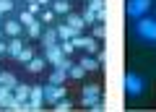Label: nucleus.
Listing matches in <instances>:
<instances>
[{
  "instance_id": "39448f33",
  "label": "nucleus",
  "mask_w": 156,
  "mask_h": 112,
  "mask_svg": "<svg viewBox=\"0 0 156 112\" xmlns=\"http://www.w3.org/2000/svg\"><path fill=\"white\" fill-rule=\"evenodd\" d=\"M42 102H44V86H31V99H29L31 112L42 110Z\"/></svg>"
},
{
  "instance_id": "dca6fc26",
  "label": "nucleus",
  "mask_w": 156,
  "mask_h": 112,
  "mask_svg": "<svg viewBox=\"0 0 156 112\" xmlns=\"http://www.w3.org/2000/svg\"><path fill=\"white\" fill-rule=\"evenodd\" d=\"M52 8H55V13H70V3L68 0H52Z\"/></svg>"
},
{
  "instance_id": "473e14b6",
  "label": "nucleus",
  "mask_w": 156,
  "mask_h": 112,
  "mask_svg": "<svg viewBox=\"0 0 156 112\" xmlns=\"http://www.w3.org/2000/svg\"><path fill=\"white\" fill-rule=\"evenodd\" d=\"M91 110H94V112H101V110H104V104H101V102H96V104H91Z\"/></svg>"
},
{
  "instance_id": "9b49d317",
  "label": "nucleus",
  "mask_w": 156,
  "mask_h": 112,
  "mask_svg": "<svg viewBox=\"0 0 156 112\" xmlns=\"http://www.w3.org/2000/svg\"><path fill=\"white\" fill-rule=\"evenodd\" d=\"M13 94H16V99H18V102H29V99H31V86H26V84H18Z\"/></svg>"
},
{
  "instance_id": "4468645a",
  "label": "nucleus",
  "mask_w": 156,
  "mask_h": 112,
  "mask_svg": "<svg viewBox=\"0 0 156 112\" xmlns=\"http://www.w3.org/2000/svg\"><path fill=\"white\" fill-rule=\"evenodd\" d=\"M65 76H68V70H62V68H55V70H52V76H50V84L62 86V84H65Z\"/></svg>"
},
{
  "instance_id": "0eeeda50",
  "label": "nucleus",
  "mask_w": 156,
  "mask_h": 112,
  "mask_svg": "<svg viewBox=\"0 0 156 112\" xmlns=\"http://www.w3.org/2000/svg\"><path fill=\"white\" fill-rule=\"evenodd\" d=\"M81 99H83V104L86 107H91V104H96V102H99V86H83V96H81Z\"/></svg>"
},
{
  "instance_id": "f03ea898",
  "label": "nucleus",
  "mask_w": 156,
  "mask_h": 112,
  "mask_svg": "<svg viewBox=\"0 0 156 112\" xmlns=\"http://www.w3.org/2000/svg\"><path fill=\"white\" fill-rule=\"evenodd\" d=\"M125 91H128L130 96H138L140 91H143V78H140L138 73H128V76H125Z\"/></svg>"
},
{
  "instance_id": "c9c22d12",
  "label": "nucleus",
  "mask_w": 156,
  "mask_h": 112,
  "mask_svg": "<svg viewBox=\"0 0 156 112\" xmlns=\"http://www.w3.org/2000/svg\"><path fill=\"white\" fill-rule=\"evenodd\" d=\"M29 3H39V0H29Z\"/></svg>"
},
{
  "instance_id": "9d476101",
  "label": "nucleus",
  "mask_w": 156,
  "mask_h": 112,
  "mask_svg": "<svg viewBox=\"0 0 156 112\" xmlns=\"http://www.w3.org/2000/svg\"><path fill=\"white\" fill-rule=\"evenodd\" d=\"M21 50H23V42L18 39V37H11V42H8V55L18 57V55H21Z\"/></svg>"
},
{
  "instance_id": "a878e982",
  "label": "nucleus",
  "mask_w": 156,
  "mask_h": 112,
  "mask_svg": "<svg viewBox=\"0 0 156 112\" xmlns=\"http://www.w3.org/2000/svg\"><path fill=\"white\" fill-rule=\"evenodd\" d=\"M60 47H62V52H65V55H68V57H70V52H73V50H76V45H73V39H70V42H62V45H60Z\"/></svg>"
},
{
  "instance_id": "20e7f679",
  "label": "nucleus",
  "mask_w": 156,
  "mask_h": 112,
  "mask_svg": "<svg viewBox=\"0 0 156 112\" xmlns=\"http://www.w3.org/2000/svg\"><path fill=\"white\" fill-rule=\"evenodd\" d=\"M62 96H65V86H57V84H50V86H44V99L50 102V104L60 102Z\"/></svg>"
},
{
  "instance_id": "6ab92c4d",
  "label": "nucleus",
  "mask_w": 156,
  "mask_h": 112,
  "mask_svg": "<svg viewBox=\"0 0 156 112\" xmlns=\"http://www.w3.org/2000/svg\"><path fill=\"white\" fill-rule=\"evenodd\" d=\"M81 65H83L86 70H96V68H99V60H94V57H83Z\"/></svg>"
},
{
  "instance_id": "f257e3e1",
  "label": "nucleus",
  "mask_w": 156,
  "mask_h": 112,
  "mask_svg": "<svg viewBox=\"0 0 156 112\" xmlns=\"http://www.w3.org/2000/svg\"><path fill=\"white\" fill-rule=\"evenodd\" d=\"M135 34H138L140 39H146V42H156V21L154 18H138Z\"/></svg>"
},
{
  "instance_id": "4be33fe9",
  "label": "nucleus",
  "mask_w": 156,
  "mask_h": 112,
  "mask_svg": "<svg viewBox=\"0 0 156 112\" xmlns=\"http://www.w3.org/2000/svg\"><path fill=\"white\" fill-rule=\"evenodd\" d=\"M29 37H31V39H37V37H42V26H39V21L29 26Z\"/></svg>"
},
{
  "instance_id": "1a4fd4ad",
  "label": "nucleus",
  "mask_w": 156,
  "mask_h": 112,
  "mask_svg": "<svg viewBox=\"0 0 156 112\" xmlns=\"http://www.w3.org/2000/svg\"><path fill=\"white\" fill-rule=\"evenodd\" d=\"M57 39H60V37H57V29H47L44 34H42V47H55L57 45Z\"/></svg>"
},
{
  "instance_id": "f8f14e48",
  "label": "nucleus",
  "mask_w": 156,
  "mask_h": 112,
  "mask_svg": "<svg viewBox=\"0 0 156 112\" xmlns=\"http://www.w3.org/2000/svg\"><path fill=\"white\" fill-rule=\"evenodd\" d=\"M3 31H5L8 37H18V34H21V21H5L3 23Z\"/></svg>"
},
{
  "instance_id": "2f4dec72",
  "label": "nucleus",
  "mask_w": 156,
  "mask_h": 112,
  "mask_svg": "<svg viewBox=\"0 0 156 112\" xmlns=\"http://www.w3.org/2000/svg\"><path fill=\"white\" fill-rule=\"evenodd\" d=\"M94 37H104V26H94Z\"/></svg>"
},
{
  "instance_id": "7c9ffc66",
  "label": "nucleus",
  "mask_w": 156,
  "mask_h": 112,
  "mask_svg": "<svg viewBox=\"0 0 156 112\" xmlns=\"http://www.w3.org/2000/svg\"><path fill=\"white\" fill-rule=\"evenodd\" d=\"M42 21L50 23V21H52V11H44V13H42Z\"/></svg>"
},
{
  "instance_id": "b1692460",
  "label": "nucleus",
  "mask_w": 156,
  "mask_h": 112,
  "mask_svg": "<svg viewBox=\"0 0 156 112\" xmlns=\"http://www.w3.org/2000/svg\"><path fill=\"white\" fill-rule=\"evenodd\" d=\"M55 110L57 112H68V110H73V104H70V102H65V99H60V102H55Z\"/></svg>"
},
{
  "instance_id": "f704fd0d",
  "label": "nucleus",
  "mask_w": 156,
  "mask_h": 112,
  "mask_svg": "<svg viewBox=\"0 0 156 112\" xmlns=\"http://www.w3.org/2000/svg\"><path fill=\"white\" fill-rule=\"evenodd\" d=\"M47 3H50V0H39V5H47Z\"/></svg>"
},
{
  "instance_id": "5701e85b",
  "label": "nucleus",
  "mask_w": 156,
  "mask_h": 112,
  "mask_svg": "<svg viewBox=\"0 0 156 112\" xmlns=\"http://www.w3.org/2000/svg\"><path fill=\"white\" fill-rule=\"evenodd\" d=\"M16 60H21V63H29V60H34V55H31V50H29V47H23V50H21V55H18Z\"/></svg>"
},
{
  "instance_id": "4c0bfd02",
  "label": "nucleus",
  "mask_w": 156,
  "mask_h": 112,
  "mask_svg": "<svg viewBox=\"0 0 156 112\" xmlns=\"http://www.w3.org/2000/svg\"><path fill=\"white\" fill-rule=\"evenodd\" d=\"M0 16H3V11H0Z\"/></svg>"
},
{
  "instance_id": "bb28decb",
  "label": "nucleus",
  "mask_w": 156,
  "mask_h": 112,
  "mask_svg": "<svg viewBox=\"0 0 156 112\" xmlns=\"http://www.w3.org/2000/svg\"><path fill=\"white\" fill-rule=\"evenodd\" d=\"M73 45H76V47H83V50H86L89 39H86V37H76V39H73Z\"/></svg>"
},
{
  "instance_id": "cd10ccee",
  "label": "nucleus",
  "mask_w": 156,
  "mask_h": 112,
  "mask_svg": "<svg viewBox=\"0 0 156 112\" xmlns=\"http://www.w3.org/2000/svg\"><path fill=\"white\" fill-rule=\"evenodd\" d=\"M11 8H13V3H11V0H0V11H3V13H5V11H11Z\"/></svg>"
},
{
  "instance_id": "a211bd4d",
  "label": "nucleus",
  "mask_w": 156,
  "mask_h": 112,
  "mask_svg": "<svg viewBox=\"0 0 156 112\" xmlns=\"http://www.w3.org/2000/svg\"><path fill=\"white\" fill-rule=\"evenodd\" d=\"M68 73H70V78H83L86 68L81 65V63H78V65H73V68H70V70H68Z\"/></svg>"
},
{
  "instance_id": "393cba45",
  "label": "nucleus",
  "mask_w": 156,
  "mask_h": 112,
  "mask_svg": "<svg viewBox=\"0 0 156 112\" xmlns=\"http://www.w3.org/2000/svg\"><path fill=\"white\" fill-rule=\"evenodd\" d=\"M83 21H86V23H94V21H99V16H96V13L91 11V8H86V13H83Z\"/></svg>"
},
{
  "instance_id": "7ed1b4c3",
  "label": "nucleus",
  "mask_w": 156,
  "mask_h": 112,
  "mask_svg": "<svg viewBox=\"0 0 156 112\" xmlns=\"http://www.w3.org/2000/svg\"><path fill=\"white\" fill-rule=\"evenodd\" d=\"M151 8V0H130L128 3V13L133 18H143V13Z\"/></svg>"
},
{
  "instance_id": "72a5a7b5",
  "label": "nucleus",
  "mask_w": 156,
  "mask_h": 112,
  "mask_svg": "<svg viewBox=\"0 0 156 112\" xmlns=\"http://www.w3.org/2000/svg\"><path fill=\"white\" fill-rule=\"evenodd\" d=\"M3 52H8V45H5L3 39H0V55H3Z\"/></svg>"
},
{
  "instance_id": "423d86ee",
  "label": "nucleus",
  "mask_w": 156,
  "mask_h": 112,
  "mask_svg": "<svg viewBox=\"0 0 156 112\" xmlns=\"http://www.w3.org/2000/svg\"><path fill=\"white\" fill-rule=\"evenodd\" d=\"M44 52H47V60H50V63H52L55 68H57V65H60V63H62V60L68 57L65 52H62V47H60V45H55V47H47Z\"/></svg>"
},
{
  "instance_id": "aec40b11",
  "label": "nucleus",
  "mask_w": 156,
  "mask_h": 112,
  "mask_svg": "<svg viewBox=\"0 0 156 112\" xmlns=\"http://www.w3.org/2000/svg\"><path fill=\"white\" fill-rule=\"evenodd\" d=\"M18 21H21V23H26V29H29V26H31V23H37V18H34V13L23 11V13H21V18H18Z\"/></svg>"
},
{
  "instance_id": "412c9836",
  "label": "nucleus",
  "mask_w": 156,
  "mask_h": 112,
  "mask_svg": "<svg viewBox=\"0 0 156 112\" xmlns=\"http://www.w3.org/2000/svg\"><path fill=\"white\" fill-rule=\"evenodd\" d=\"M89 8L96 13V16H99V13H104V3H101V0H89Z\"/></svg>"
},
{
  "instance_id": "ddd939ff",
  "label": "nucleus",
  "mask_w": 156,
  "mask_h": 112,
  "mask_svg": "<svg viewBox=\"0 0 156 112\" xmlns=\"http://www.w3.org/2000/svg\"><path fill=\"white\" fill-rule=\"evenodd\" d=\"M0 86H5V89H13V91H16L18 81H16V76H13V73H0Z\"/></svg>"
},
{
  "instance_id": "e433bc0d",
  "label": "nucleus",
  "mask_w": 156,
  "mask_h": 112,
  "mask_svg": "<svg viewBox=\"0 0 156 112\" xmlns=\"http://www.w3.org/2000/svg\"><path fill=\"white\" fill-rule=\"evenodd\" d=\"M0 37H3V26H0Z\"/></svg>"
},
{
  "instance_id": "f3484780",
  "label": "nucleus",
  "mask_w": 156,
  "mask_h": 112,
  "mask_svg": "<svg viewBox=\"0 0 156 112\" xmlns=\"http://www.w3.org/2000/svg\"><path fill=\"white\" fill-rule=\"evenodd\" d=\"M68 23H70V26L76 29L78 34H81V29L86 26V21H83V16H68Z\"/></svg>"
},
{
  "instance_id": "c756f323",
  "label": "nucleus",
  "mask_w": 156,
  "mask_h": 112,
  "mask_svg": "<svg viewBox=\"0 0 156 112\" xmlns=\"http://www.w3.org/2000/svg\"><path fill=\"white\" fill-rule=\"evenodd\" d=\"M29 13H34V16H37V13H39V3H29Z\"/></svg>"
},
{
  "instance_id": "2eb2a0df",
  "label": "nucleus",
  "mask_w": 156,
  "mask_h": 112,
  "mask_svg": "<svg viewBox=\"0 0 156 112\" xmlns=\"http://www.w3.org/2000/svg\"><path fill=\"white\" fill-rule=\"evenodd\" d=\"M26 68H29V73H42V70H44V60L34 57V60H29V63H26Z\"/></svg>"
},
{
  "instance_id": "c85d7f7f",
  "label": "nucleus",
  "mask_w": 156,
  "mask_h": 112,
  "mask_svg": "<svg viewBox=\"0 0 156 112\" xmlns=\"http://www.w3.org/2000/svg\"><path fill=\"white\" fill-rule=\"evenodd\" d=\"M96 50H99V45H96L94 39H89V45H86V52H96Z\"/></svg>"
},
{
  "instance_id": "6e6552de",
  "label": "nucleus",
  "mask_w": 156,
  "mask_h": 112,
  "mask_svg": "<svg viewBox=\"0 0 156 112\" xmlns=\"http://www.w3.org/2000/svg\"><path fill=\"white\" fill-rule=\"evenodd\" d=\"M57 37H60L62 42H70V39H76V37H78V31L70 26V23H60V26H57Z\"/></svg>"
}]
</instances>
